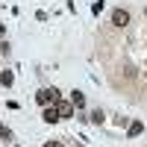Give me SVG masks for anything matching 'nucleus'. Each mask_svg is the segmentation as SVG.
<instances>
[{
	"label": "nucleus",
	"instance_id": "1",
	"mask_svg": "<svg viewBox=\"0 0 147 147\" xmlns=\"http://www.w3.org/2000/svg\"><path fill=\"white\" fill-rule=\"evenodd\" d=\"M35 100H38L41 106H56L62 97H59V91H56V88H41L38 94H35Z\"/></svg>",
	"mask_w": 147,
	"mask_h": 147
},
{
	"label": "nucleus",
	"instance_id": "2",
	"mask_svg": "<svg viewBox=\"0 0 147 147\" xmlns=\"http://www.w3.org/2000/svg\"><path fill=\"white\" fill-rule=\"evenodd\" d=\"M112 24H115V27H127V24H129V12L127 9H115L112 12Z\"/></svg>",
	"mask_w": 147,
	"mask_h": 147
},
{
	"label": "nucleus",
	"instance_id": "3",
	"mask_svg": "<svg viewBox=\"0 0 147 147\" xmlns=\"http://www.w3.org/2000/svg\"><path fill=\"white\" fill-rule=\"evenodd\" d=\"M56 112H59V121H62V118H71V115H74V103L59 100V103H56Z\"/></svg>",
	"mask_w": 147,
	"mask_h": 147
},
{
	"label": "nucleus",
	"instance_id": "4",
	"mask_svg": "<svg viewBox=\"0 0 147 147\" xmlns=\"http://www.w3.org/2000/svg\"><path fill=\"white\" fill-rule=\"evenodd\" d=\"M44 124H56L59 121V112H56V106H44V115H41Z\"/></svg>",
	"mask_w": 147,
	"mask_h": 147
},
{
	"label": "nucleus",
	"instance_id": "5",
	"mask_svg": "<svg viewBox=\"0 0 147 147\" xmlns=\"http://www.w3.org/2000/svg\"><path fill=\"white\" fill-rule=\"evenodd\" d=\"M141 132H144V124H141V121H136V124H129L127 136H129V138H136V136H141Z\"/></svg>",
	"mask_w": 147,
	"mask_h": 147
},
{
	"label": "nucleus",
	"instance_id": "6",
	"mask_svg": "<svg viewBox=\"0 0 147 147\" xmlns=\"http://www.w3.org/2000/svg\"><path fill=\"white\" fill-rule=\"evenodd\" d=\"M71 103L77 106V109H82V106H85V94H82V91H74V94H71Z\"/></svg>",
	"mask_w": 147,
	"mask_h": 147
},
{
	"label": "nucleus",
	"instance_id": "7",
	"mask_svg": "<svg viewBox=\"0 0 147 147\" xmlns=\"http://www.w3.org/2000/svg\"><path fill=\"white\" fill-rule=\"evenodd\" d=\"M0 85H12V74H9V71L0 74Z\"/></svg>",
	"mask_w": 147,
	"mask_h": 147
},
{
	"label": "nucleus",
	"instance_id": "8",
	"mask_svg": "<svg viewBox=\"0 0 147 147\" xmlns=\"http://www.w3.org/2000/svg\"><path fill=\"white\" fill-rule=\"evenodd\" d=\"M91 121H94V124H103V112H100V109H97V112H91Z\"/></svg>",
	"mask_w": 147,
	"mask_h": 147
},
{
	"label": "nucleus",
	"instance_id": "9",
	"mask_svg": "<svg viewBox=\"0 0 147 147\" xmlns=\"http://www.w3.org/2000/svg\"><path fill=\"white\" fill-rule=\"evenodd\" d=\"M91 12H94V15H100V12H103V0H97V3L91 6Z\"/></svg>",
	"mask_w": 147,
	"mask_h": 147
},
{
	"label": "nucleus",
	"instance_id": "10",
	"mask_svg": "<svg viewBox=\"0 0 147 147\" xmlns=\"http://www.w3.org/2000/svg\"><path fill=\"white\" fill-rule=\"evenodd\" d=\"M44 147H62V144H59V141H47Z\"/></svg>",
	"mask_w": 147,
	"mask_h": 147
},
{
	"label": "nucleus",
	"instance_id": "11",
	"mask_svg": "<svg viewBox=\"0 0 147 147\" xmlns=\"http://www.w3.org/2000/svg\"><path fill=\"white\" fill-rule=\"evenodd\" d=\"M3 35H6V27H3V24H0V38H3Z\"/></svg>",
	"mask_w": 147,
	"mask_h": 147
},
{
	"label": "nucleus",
	"instance_id": "12",
	"mask_svg": "<svg viewBox=\"0 0 147 147\" xmlns=\"http://www.w3.org/2000/svg\"><path fill=\"white\" fill-rule=\"evenodd\" d=\"M3 136H6V127H3V124H0V138H3Z\"/></svg>",
	"mask_w": 147,
	"mask_h": 147
},
{
	"label": "nucleus",
	"instance_id": "13",
	"mask_svg": "<svg viewBox=\"0 0 147 147\" xmlns=\"http://www.w3.org/2000/svg\"><path fill=\"white\" fill-rule=\"evenodd\" d=\"M144 18H147V9H144Z\"/></svg>",
	"mask_w": 147,
	"mask_h": 147
}]
</instances>
